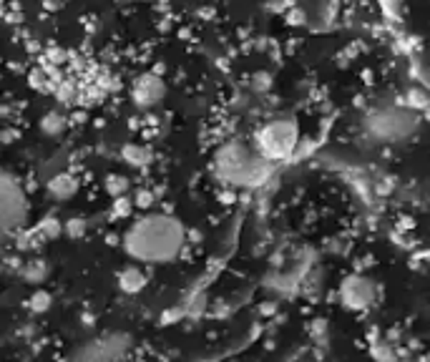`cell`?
I'll return each mask as SVG.
<instances>
[{
	"mask_svg": "<svg viewBox=\"0 0 430 362\" xmlns=\"http://www.w3.org/2000/svg\"><path fill=\"white\" fill-rule=\"evenodd\" d=\"M186 232L174 217L149 214L128 227L123 234V249L128 257L146 264H164L181 254Z\"/></svg>",
	"mask_w": 430,
	"mask_h": 362,
	"instance_id": "cell-1",
	"label": "cell"
},
{
	"mask_svg": "<svg viewBox=\"0 0 430 362\" xmlns=\"http://www.w3.org/2000/svg\"><path fill=\"white\" fill-rule=\"evenodd\" d=\"M212 169H214V176H217L222 184H227V187L255 189L267 181L272 161H267L265 156L255 149V144L234 139L222 144L214 151Z\"/></svg>",
	"mask_w": 430,
	"mask_h": 362,
	"instance_id": "cell-2",
	"label": "cell"
},
{
	"mask_svg": "<svg viewBox=\"0 0 430 362\" xmlns=\"http://www.w3.org/2000/svg\"><path fill=\"white\" fill-rule=\"evenodd\" d=\"M420 126V116L408 106H398V103H385V106H375L362 121L365 136L372 139L375 144H405L415 136Z\"/></svg>",
	"mask_w": 430,
	"mask_h": 362,
	"instance_id": "cell-3",
	"label": "cell"
},
{
	"mask_svg": "<svg viewBox=\"0 0 430 362\" xmlns=\"http://www.w3.org/2000/svg\"><path fill=\"white\" fill-rule=\"evenodd\" d=\"M300 141V123L292 116H275L255 133V149L267 161H285Z\"/></svg>",
	"mask_w": 430,
	"mask_h": 362,
	"instance_id": "cell-4",
	"label": "cell"
},
{
	"mask_svg": "<svg viewBox=\"0 0 430 362\" xmlns=\"http://www.w3.org/2000/svg\"><path fill=\"white\" fill-rule=\"evenodd\" d=\"M28 214V204H26V194L18 187L11 176L0 174V229L13 232L18 229L23 222H26Z\"/></svg>",
	"mask_w": 430,
	"mask_h": 362,
	"instance_id": "cell-5",
	"label": "cell"
},
{
	"mask_svg": "<svg viewBox=\"0 0 430 362\" xmlns=\"http://www.w3.org/2000/svg\"><path fill=\"white\" fill-rule=\"evenodd\" d=\"M131 337L126 332H106V335L96 337L86 342L83 347L73 352L76 360H91V362H106V360H121L131 352Z\"/></svg>",
	"mask_w": 430,
	"mask_h": 362,
	"instance_id": "cell-6",
	"label": "cell"
},
{
	"mask_svg": "<svg viewBox=\"0 0 430 362\" xmlns=\"http://www.w3.org/2000/svg\"><path fill=\"white\" fill-rule=\"evenodd\" d=\"M340 302L342 307L352 309V312H362V309H370L377 299V289L372 284V279L362 277V274H352L345 282L340 284Z\"/></svg>",
	"mask_w": 430,
	"mask_h": 362,
	"instance_id": "cell-7",
	"label": "cell"
},
{
	"mask_svg": "<svg viewBox=\"0 0 430 362\" xmlns=\"http://www.w3.org/2000/svg\"><path fill=\"white\" fill-rule=\"evenodd\" d=\"M133 101H136L138 108H154L164 101V81L159 76H151V73H143L133 81Z\"/></svg>",
	"mask_w": 430,
	"mask_h": 362,
	"instance_id": "cell-8",
	"label": "cell"
},
{
	"mask_svg": "<svg viewBox=\"0 0 430 362\" xmlns=\"http://www.w3.org/2000/svg\"><path fill=\"white\" fill-rule=\"evenodd\" d=\"M118 287L126 294H136L146 287V277H143V272L138 267H126V269L118 272Z\"/></svg>",
	"mask_w": 430,
	"mask_h": 362,
	"instance_id": "cell-9",
	"label": "cell"
},
{
	"mask_svg": "<svg viewBox=\"0 0 430 362\" xmlns=\"http://www.w3.org/2000/svg\"><path fill=\"white\" fill-rule=\"evenodd\" d=\"M48 192L53 194L56 199H71L76 192H78V181L68 174H58L48 181Z\"/></svg>",
	"mask_w": 430,
	"mask_h": 362,
	"instance_id": "cell-10",
	"label": "cell"
},
{
	"mask_svg": "<svg viewBox=\"0 0 430 362\" xmlns=\"http://www.w3.org/2000/svg\"><path fill=\"white\" fill-rule=\"evenodd\" d=\"M46 274H48V267L43 264V262H31V264L23 269V277L28 279V282H33V284H38V282H43L46 279Z\"/></svg>",
	"mask_w": 430,
	"mask_h": 362,
	"instance_id": "cell-11",
	"label": "cell"
},
{
	"mask_svg": "<svg viewBox=\"0 0 430 362\" xmlns=\"http://www.w3.org/2000/svg\"><path fill=\"white\" fill-rule=\"evenodd\" d=\"M123 159H126L131 166H143L146 161H149V151L141 149V146L131 144V146H126V149H123Z\"/></svg>",
	"mask_w": 430,
	"mask_h": 362,
	"instance_id": "cell-12",
	"label": "cell"
},
{
	"mask_svg": "<svg viewBox=\"0 0 430 362\" xmlns=\"http://www.w3.org/2000/svg\"><path fill=\"white\" fill-rule=\"evenodd\" d=\"M41 128L46 133H51V136H56V133L63 131V118H61L58 113H48V116L41 121Z\"/></svg>",
	"mask_w": 430,
	"mask_h": 362,
	"instance_id": "cell-13",
	"label": "cell"
},
{
	"mask_svg": "<svg viewBox=\"0 0 430 362\" xmlns=\"http://www.w3.org/2000/svg\"><path fill=\"white\" fill-rule=\"evenodd\" d=\"M106 189H108V194H113V197H121V194H126L128 181L123 179V176H108Z\"/></svg>",
	"mask_w": 430,
	"mask_h": 362,
	"instance_id": "cell-14",
	"label": "cell"
},
{
	"mask_svg": "<svg viewBox=\"0 0 430 362\" xmlns=\"http://www.w3.org/2000/svg\"><path fill=\"white\" fill-rule=\"evenodd\" d=\"M43 234H46V237H56V234H58V232H61V224L58 222H56V219H46V222H43Z\"/></svg>",
	"mask_w": 430,
	"mask_h": 362,
	"instance_id": "cell-15",
	"label": "cell"
},
{
	"mask_svg": "<svg viewBox=\"0 0 430 362\" xmlns=\"http://www.w3.org/2000/svg\"><path fill=\"white\" fill-rule=\"evenodd\" d=\"M48 304H51V297H48L46 292H41V294H36V297H33L31 307L33 309H48Z\"/></svg>",
	"mask_w": 430,
	"mask_h": 362,
	"instance_id": "cell-16",
	"label": "cell"
},
{
	"mask_svg": "<svg viewBox=\"0 0 430 362\" xmlns=\"http://www.w3.org/2000/svg\"><path fill=\"white\" fill-rule=\"evenodd\" d=\"M68 232H71V234H78V232H81V234H83V224H78V219H71V222H68Z\"/></svg>",
	"mask_w": 430,
	"mask_h": 362,
	"instance_id": "cell-17",
	"label": "cell"
},
{
	"mask_svg": "<svg viewBox=\"0 0 430 362\" xmlns=\"http://www.w3.org/2000/svg\"><path fill=\"white\" fill-rule=\"evenodd\" d=\"M116 214H128V204H126V199H121V202L116 204Z\"/></svg>",
	"mask_w": 430,
	"mask_h": 362,
	"instance_id": "cell-18",
	"label": "cell"
},
{
	"mask_svg": "<svg viewBox=\"0 0 430 362\" xmlns=\"http://www.w3.org/2000/svg\"><path fill=\"white\" fill-rule=\"evenodd\" d=\"M3 237H6V232L0 229V247H3Z\"/></svg>",
	"mask_w": 430,
	"mask_h": 362,
	"instance_id": "cell-19",
	"label": "cell"
}]
</instances>
